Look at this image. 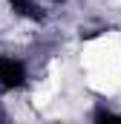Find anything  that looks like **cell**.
<instances>
[{
    "instance_id": "obj_1",
    "label": "cell",
    "mask_w": 121,
    "mask_h": 124,
    "mask_svg": "<svg viewBox=\"0 0 121 124\" xmlns=\"http://www.w3.org/2000/svg\"><path fill=\"white\" fill-rule=\"evenodd\" d=\"M26 81V69L23 63L15 58H0V87L3 90H15Z\"/></svg>"
},
{
    "instance_id": "obj_2",
    "label": "cell",
    "mask_w": 121,
    "mask_h": 124,
    "mask_svg": "<svg viewBox=\"0 0 121 124\" xmlns=\"http://www.w3.org/2000/svg\"><path fill=\"white\" fill-rule=\"evenodd\" d=\"M9 3H12L15 12H20V15H26V17H38V12L32 9V0H9Z\"/></svg>"
},
{
    "instance_id": "obj_3",
    "label": "cell",
    "mask_w": 121,
    "mask_h": 124,
    "mask_svg": "<svg viewBox=\"0 0 121 124\" xmlns=\"http://www.w3.org/2000/svg\"><path fill=\"white\" fill-rule=\"evenodd\" d=\"M95 121H121V116H113V113H107V110H98V113H95Z\"/></svg>"
}]
</instances>
